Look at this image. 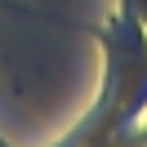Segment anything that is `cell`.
Masks as SVG:
<instances>
[{"label": "cell", "instance_id": "6da1fadb", "mask_svg": "<svg viewBox=\"0 0 147 147\" xmlns=\"http://www.w3.org/2000/svg\"><path fill=\"white\" fill-rule=\"evenodd\" d=\"M102 49L94 107L54 147H147V0H116L102 27H80Z\"/></svg>", "mask_w": 147, "mask_h": 147}]
</instances>
